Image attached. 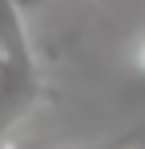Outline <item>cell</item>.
<instances>
[{"label": "cell", "instance_id": "1", "mask_svg": "<svg viewBox=\"0 0 145 149\" xmlns=\"http://www.w3.org/2000/svg\"><path fill=\"white\" fill-rule=\"evenodd\" d=\"M45 77L28 45L24 12L16 0H0V141L45 101Z\"/></svg>", "mask_w": 145, "mask_h": 149}, {"label": "cell", "instance_id": "2", "mask_svg": "<svg viewBox=\"0 0 145 149\" xmlns=\"http://www.w3.org/2000/svg\"><path fill=\"white\" fill-rule=\"evenodd\" d=\"M145 141V121L129 125L125 133H113V137H105V141H93V145H69V149H137Z\"/></svg>", "mask_w": 145, "mask_h": 149}]
</instances>
